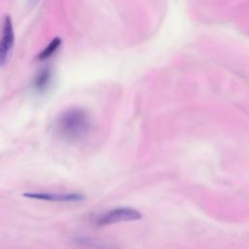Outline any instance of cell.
<instances>
[{
    "instance_id": "5",
    "label": "cell",
    "mask_w": 249,
    "mask_h": 249,
    "mask_svg": "<svg viewBox=\"0 0 249 249\" xmlns=\"http://www.w3.org/2000/svg\"><path fill=\"white\" fill-rule=\"evenodd\" d=\"M52 78L53 72L51 68L44 67L40 69L33 79V88L38 92H45L52 83Z\"/></svg>"
},
{
    "instance_id": "3",
    "label": "cell",
    "mask_w": 249,
    "mask_h": 249,
    "mask_svg": "<svg viewBox=\"0 0 249 249\" xmlns=\"http://www.w3.org/2000/svg\"><path fill=\"white\" fill-rule=\"evenodd\" d=\"M15 41V33L12 19L5 16L2 22V33L0 38V66H4L12 53Z\"/></svg>"
},
{
    "instance_id": "6",
    "label": "cell",
    "mask_w": 249,
    "mask_h": 249,
    "mask_svg": "<svg viewBox=\"0 0 249 249\" xmlns=\"http://www.w3.org/2000/svg\"><path fill=\"white\" fill-rule=\"evenodd\" d=\"M61 39L59 37H55L53 38L49 45L38 54V59L39 60H46L48 58H50L57 50L58 48L61 46Z\"/></svg>"
},
{
    "instance_id": "4",
    "label": "cell",
    "mask_w": 249,
    "mask_h": 249,
    "mask_svg": "<svg viewBox=\"0 0 249 249\" xmlns=\"http://www.w3.org/2000/svg\"><path fill=\"white\" fill-rule=\"evenodd\" d=\"M23 196L32 199L46 200V201H57V202H77L85 199V196L78 193H39V192H28L22 194Z\"/></svg>"
},
{
    "instance_id": "2",
    "label": "cell",
    "mask_w": 249,
    "mask_h": 249,
    "mask_svg": "<svg viewBox=\"0 0 249 249\" xmlns=\"http://www.w3.org/2000/svg\"><path fill=\"white\" fill-rule=\"evenodd\" d=\"M141 218H142L141 212L135 208L119 207L104 213L97 220V224L99 226H108V225H113L120 222L137 221V220H140Z\"/></svg>"
},
{
    "instance_id": "1",
    "label": "cell",
    "mask_w": 249,
    "mask_h": 249,
    "mask_svg": "<svg viewBox=\"0 0 249 249\" xmlns=\"http://www.w3.org/2000/svg\"><path fill=\"white\" fill-rule=\"evenodd\" d=\"M90 127V119L86 110L71 108L60 115L56 129L60 136L67 140H77L85 136Z\"/></svg>"
}]
</instances>
